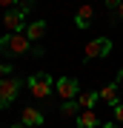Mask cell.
<instances>
[{"mask_svg":"<svg viewBox=\"0 0 123 128\" xmlns=\"http://www.w3.org/2000/svg\"><path fill=\"white\" fill-rule=\"evenodd\" d=\"M23 32H26V37H29L32 43L43 40V37H46V20H34V23H29Z\"/></svg>","mask_w":123,"mask_h":128,"instance_id":"10","label":"cell"},{"mask_svg":"<svg viewBox=\"0 0 123 128\" xmlns=\"http://www.w3.org/2000/svg\"><path fill=\"white\" fill-rule=\"evenodd\" d=\"M29 9H32V0H26V3H17L14 9H9L3 14V28L6 32H23V23H26V14H29Z\"/></svg>","mask_w":123,"mask_h":128,"instance_id":"3","label":"cell"},{"mask_svg":"<svg viewBox=\"0 0 123 128\" xmlns=\"http://www.w3.org/2000/svg\"><path fill=\"white\" fill-rule=\"evenodd\" d=\"M60 114H63L66 120H77V114H80V105H77V100H63L60 102Z\"/></svg>","mask_w":123,"mask_h":128,"instance_id":"13","label":"cell"},{"mask_svg":"<svg viewBox=\"0 0 123 128\" xmlns=\"http://www.w3.org/2000/svg\"><path fill=\"white\" fill-rule=\"evenodd\" d=\"M17 3H20V0H0V9H6V12H9V9H14Z\"/></svg>","mask_w":123,"mask_h":128,"instance_id":"15","label":"cell"},{"mask_svg":"<svg viewBox=\"0 0 123 128\" xmlns=\"http://www.w3.org/2000/svg\"><path fill=\"white\" fill-rule=\"evenodd\" d=\"M12 74V66L9 63H0V77H9Z\"/></svg>","mask_w":123,"mask_h":128,"instance_id":"16","label":"cell"},{"mask_svg":"<svg viewBox=\"0 0 123 128\" xmlns=\"http://www.w3.org/2000/svg\"><path fill=\"white\" fill-rule=\"evenodd\" d=\"M20 114H23V125H29V128H40L43 125V114L37 108H32V105H26Z\"/></svg>","mask_w":123,"mask_h":128,"instance_id":"9","label":"cell"},{"mask_svg":"<svg viewBox=\"0 0 123 128\" xmlns=\"http://www.w3.org/2000/svg\"><path fill=\"white\" fill-rule=\"evenodd\" d=\"M74 100H77V105H80V108H95V102L100 100V94H97V91H80Z\"/></svg>","mask_w":123,"mask_h":128,"instance_id":"12","label":"cell"},{"mask_svg":"<svg viewBox=\"0 0 123 128\" xmlns=\"http://www.w3.org/2000/svg\"><path fill=\"white\" fill-rule=\"evenodd\" d=\"M114 122H123V102L114 105Z\"/></svg>","mask_w":123,"mask_h":128,"instance_id":"14","label":"cell"},{"mask_svg":"<svg viewBox=\"0 0 123 128\" xmlns=\"http://www.w3.org/2000/svg\"><path fill=\"white\" fill-rule=\"evenodd\" d=\"M55 94L60 100H74V97L80 94V82L74 77H57L55 80Z\"/></svg>","mask_w":123,"mask_h":128,"instance_id":"6","label":"cell"},{"mask_svg":"<svg viewBox=\"0 0 123 128\" xmlns=\"http://www.w3.org/2000/svg\"><path fill=\"white\" fill-rule=\"evenodd\" d=\"M26 86H29V91H32V97H37V100H49L52 91H55V80H52L46 71L32 74V77L26 80Z\"/></svg>","mask_w":123,"mask_h":128,"instance_id":"2","label":"cell"},{"mask_svg":"<svg viewBox=\"0 0 123 128\" xmlns=\"http://www.w3.org/2000/svg\"><path fill=\"white\" fill-rule=\"evenodd\" d=\"M74 128H100V122H97V114H95V108H80L77 120H74Z\"/></svg>","mask_w":123,"mask_h":128,"instance_id":"7","label":"cell"},{"mask_svg":"<svg viewBox=\"0 0 123 128\" xmlns=\"http://www.w3.org/2000/svg\"><path fill=\"white\" fill-rule=\"evenodd\" d=\"M29 48H32V40L26 37V32H12L0 37V54L17 57V54H26Z\"/></svg>","mask_w":123,"mask_h":128,"instance_id":"1","label":"cell"},{"mask_svg":"<svg viewBox=\"0 0 123 128\" xmlns=\"http://www.w3.org/2000/svg\"><path fill=\"white\" fill-rule=\"evenodd\" d=\"M117 88H120L117 82H109V86H103L97 94H100V100H103L106 105H112V108H114V105H117Z\"/></svg>","mask_w":123,"mask_h":128,"instance_id":"11","label":"cell"},{"mask_svg":"<svg viewBox=\"0 0 123 128\" xmlns=\"http://www.w3.org/2000/svg\"><path fill=\"white\" fill-rule=\"evenodd\" d=\"M117 3H120V0H106V9H112V12H114V9H117Z\"/></svg>","mask_w":123,"mask_h":128,"instance_id":"17","label":"cell"},{"mask_svg":"<svg viewBox=\"0 0 123 128\" xmlns=\"http://www.w3.org/2000/svg\"><path fill=\"white\" fill-rule=\"evenodd\" d=\"M114 14H117V17L123 20V0H120V3H117V9H114Z\"/></svg>","mask_w":123,"mask_h":128,"instance_id":"18","label":"cell"},{"mask_svg":"<svg viewBox=\"0 0 123 128\" xmlns=\"http://www.w3.org/2000/svg\"><path fill=\"white\" fill-rule=\"evenodd\" d=\"M117 86H123V68L117 71Z\"/></svg>","mask_w":123,"mask_h":128,"instance_id":"19","label":"cell"},{"mask_svg":"<svg viewBox=\"0 0 123 128\" xmlns=\"http://www.w3.org/2000/svg\"><path fill=\"white\" fill-rule=\"evenodd\" d=\"M9 128H23V125H9Z\"/></svg>","mask_w":123,"mask_h":128,"instance_id":"21","label":"cell"},{"mask_svg":"<svg viewBox=\"0 0 123 128\" xmlns=\"http://www.w3.org/2000/svg\"><path fill=\"white\" fill-rule=\"evenodd\" d=\"M100 128H117V122H103Z\"/></svg>","mask_w":123,"mask_h":128,"instance_id":"20","label":"cell"},{"mask_svg":"<svg viewBox=\"0 0 123 128\" xmlns=\"http://www.w3.org/2000/svg\"><path fill=\"white\" fill-rule=\"evenodd\" d=\"M92 20H95V9H92V3H83L77 9V14H74V26L77 28H89Z\"/></svg>","mask_w":123,"mask_h":128,"instance_id":"8","label":"cell"},{"mask_svg":"<svg viewBox=\"0 0 123 128\" xmlns=\"http://www.w3.org/2000/svg\"><path fill=\"white\" fill-rule=\"evenodd\" d=\"M20 88H23L20 77H0V111L14 102V97L20 94Z\"/></svg>","mask_w":123,"mask_h":128,"instance_id":"4","label":"cell"},{"mask_svg":"<svg viewBox=\"0 0 123 128\" xmlns=\"http://www.w3.org/2000/svg\"><path fill=\"white\" fill-rule=\"evenodd\" d=\"M109 51H112V40H109V37H97V40L86 43L83 57H86V60H100V57H109Z\"/></svg>","mask_w":123,"mask_h":128,"instance_id":"5","label":"cell"}]
</instances>
